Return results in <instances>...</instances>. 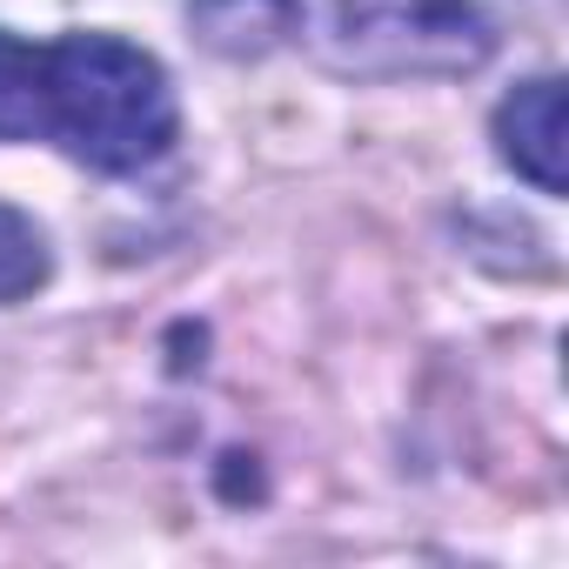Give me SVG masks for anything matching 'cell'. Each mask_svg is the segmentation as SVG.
I'll return each instance as SVG.
<instances>
[{"instance_id":"cell-2","label":"cell","mask_w":569,"mask_h":569,"mask_svg":"<svg viewBox=\"0 0 569 569\" xmlns=\"http://www.w3.org/2000/svg\"><path fill=\"white\" fill-rule=\"evenodd\" d=\"M289 41L342 81H462L516 28V0H281Z\"/></svg>"},{"instance_id":"cell-4","label":"cell","mask_w":569,"mask_h":569,"mask_svg":"<svg viewBox=\"0 0 569 569\" xmlns=\"http://www.w3.org/2000/svg\"><path fill=\"white\" fill-rule=\"evenodd\" d=\"M194 28L214 54H261L281 34V0H194Z\"/></svg>"},{"instance_id":"cell-1","label":"cell","mask_w":569,"mask_h":569,"mask_svg":"<svg viewBox=\"0 0 569 569\" xmlns=\"http://www.w3.org/2000/svg\"><path fill=\"white\" fill-rule=\"evenodd\" d=\"M181 128L168 68L121 34L28 41L0 28V141H48L101 174H134Z\"/></svg>"},{"instance_id":"cell-5","label":"cell","mask_w":569,"mask_h":569,"mask_svg":"<svg viewBox=\"0 0 569 569\" xmlns=\"http://www.w3.org/2000/svg\"><path fill=\"white\" fill-rule=\"evenodd\" d=\"M48 268H54V254H48V234L34 228V214L0 201V309L28 302L48 281Z\"/></svg>"},{"instance_id":"cell-3","label":"cell","mask_w":569,"mask_h":569,"mask_svg":"<svg viewBox=\"0 0 569 569\" xmlns=\"http://www.w3.org/2000/svg\"><path fill=\"white\" fill-rule=\"evenodd\" d=\"M496 154L536 194H562L569 188V121H562V81L556 74H536L516 94H502V108H496Z\"/></svg>"}]
</instances>
